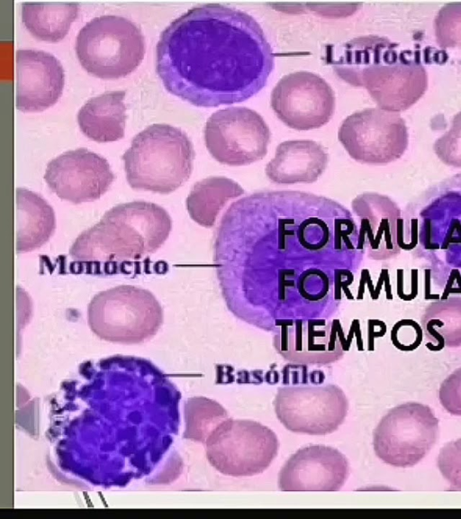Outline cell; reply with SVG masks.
I'll use <instances>...</instances> for the list:
<instances>
[{
    "mask_svg": "<svg viewBox=\"0 0 461 519\" xmlns=\"http://www.w3.org/2000/svg\"><path fill=\"white\" fill-rule=\"evenodd\" d=\"M271 132L263 117L244 106L214 112L204 127L205 146L218 162L246 166L262 159L267 152Z\"/></svg>",
    "mask_w": 461,
    "mask_h": 519,
    "instance_id": "cell-11",
    "label": "cell"
},
{
    "mask_svg": "<svg viewBox=\"0 0 461 519\" xmlns=\"http://www.w3.org/2000/svg\"><path fill=\"white\" fill-rule=\"evenodd\" d=\"M122 158L127 182L133 189L168 194L190 178L194 150L179 128L153 123L134 136Z\"/></svg>",
    "mask_w": 461,
    "mask_h": 519,
    "instance_id": "cell-5",
    "label": "cell"
},
{
    "mask_svg": "<svg viewBox=\"0 0 461 519\" xmlns=\"http://www.w3.org/2000/svg\"><path fill=\"white\" fill-rule=\"evenodd\" d=\"M185 416L184 437L205 442L215 427L228 418V413L218 402L203 396H195L186 401Z\"/></svg>",
    "mask_w": 461,
    "mask_h": 519,
    "instance_id": "cell-25",
    "label": "cell"
},
{
    "mask_svg": "<svg viewBox=\"0 0 461 519\" xmlns=\"http://www.w3.org/2000/svg\"><path fill=\"white\" fill-rule=\"evenodd\" d=\"M76 53L91 75L115 79L132 72L145 54L140 28L131 20L114 14L91 19L78 32Z\"/></svg>",
    "mask_w": 461,
    "mask_h": 519,
    "instance_id": "cell-7",
    "label": "cell"
},
{
    "mask_svg": "<svg viewBox=\"0 0 461 519\" xmlns=\"http://www.w3.org/2000/svg\"><path fill=\"white\" fill-rule=\"evenodd\" d=\"M172 229L168 213L146 201L119 204L81 232L69 249L80 261H124L153 253L167 241Z\"/></svg>",
    "mask_w": 461,
    "mask_h": 519,
    "instance_id": "cell-4",
    "label": "cell"
},
{
    "mask_svg": "<svg viewBox=\"0 0 461 519\" xmlns=\"http://www.w3.org/2000/svg\"><path fill=\"white\" fill-rule=\"evenodd\" d=\"M338 139L356 161L384 165L404 154L409 134L405 122L398 113L366 108L353 113L342 122Z\"/></svg>",
    "mask_w": 461,
    "mask_h": 519,
    "instance_id": "cell-12",
    "label": "cell"
},
{
    "mask_svg": "<svg viewBox=\"0 0 461 519\" xmlns=\"http://www.w3.org/2000/svg\"><path fill=\"white\" fill-rule=\"evenodd\" d=\"M433 150L446 165L461 168V112L453 117L448 131L435 141Z\"/></svg>",
    "mask_w": 461,
    "mask_h": 519,
    "instance_id": "cell-27",
    "label": "cell"
},
{
    "mask_svg": "<svg viewBox=\"0 0 461 519\" xmlns=\"http://www.w3.org/2000/svg\"><path fill=\"white\" fill-rule=\"evenodd\" d=\"M437 465L451 488L461 490V439L451 441L442 447Z\"/></svg>",
    "mask_w": 461,
    "mask_h": 519,
    "instance_id": "cell-28",
    "label": "cell"
},
{
    "mask_svg": "<svg viewBox=\"0 0 461 519\" xmlns=\"http://www.w3.org/2000/svg\"><path fill=\"white\" fill-rule=\"evenodd\" d=\"M438 421L429 406L409 402L392 408L373 433L376 456L398 468L420 461L436 442Z\"/></svg>",
    "mask_w": 461,
    "mask_h": 519,
    "instance_id": "cell-9",
    "label": "cell"
},
{
    "mask_svg": "<svg viewBox=\"0 0 461 519\" xmlns=\"http://www.w3.org/2000/svg\"><path fill=\"white\" fill-rule=\"evenodd\" d=\"M221 297L266 332L280 321L331 319L364 258L351 212L322 195L261 190L234 201L214 232Z\"/></svg>",
    "mask_w": 461,
    "mask_h": 519,
    "instance_id": "cell-1",
    "label": "cell"
},
{
    "mask_svg": "<svg viewBox=\"0 0 461 519\" xmlns=\"http://www.w3.org/2000/svg\"><path fill=\"white\" fill-rule=\"evenodd\" d=\"M78 8L77 3L70 2H24L22 21L37 39L57 42L67 35Z\"/></svg>",
    "mask_w": 461,
    "mask_h": 519,
    "instance_id": "cell-23",
    "label": "cell"
},
{
    "mask_svg": "<svg viewBox=\"0 0 461 519\" xmlns=\"http://www.w3.org/2000/svg\"><path fill=\"white\" fill-rule=\"evenodd\" d=\"M273 346L294 364L327 365L341 360L346 351L339 319H293L275 324Z\"/></svg>",
    "mask_w": 461,
    "mask_h": 519,
    "instance_id": "cell-14",
    "label": "cell"
},
{
    "mask_svg": "<svg viewBox=\"0 0 461 519\" xmlns=\"http://www.w3.org/2000/svg\"><path fill=\"white\" fill-rule=\"evenodd\" d=\"M378 35L354 38L329 50L336 74L353 86L366 88L379 108L399 113L426 92V68L410 51Z\"/></svg>",
    "mask_w": 461,
    "mask_h": 519,
    "instance_id": "cell-3",
    "label": "cell"
},
{
    "mask_svg": "<svg viewBox=\"0 0 461 519\" xmlns=\"http://www.w3.org/2000/svg\"><path fill=\"white\" fill-rule=\"evenodd\" d=\"M245 194L235 180L213 176L197 181L186 197L189 216L200 226L212 228L226 205Z\"/></svg>",
    "mask_w": 461,
    "mask_h": 519,
    "instance_id": "cell-22",
    "label": "cell"
},
{
    "mask_svg": "<svg viewBox=\"0 0 461 519\" xmlns=\"http://www.w3.org/2000/svg\"><path fill=\"white\" fill-rule=\"evenodd\" d=\"M349 474L347 458L325 445L303 447L294 453L278 474L282 491H339Z\"/></svg>",
    "mask_w": 461,
    "mask_h": 519,
    "instance_id": "cell-16",
    "label": "cell"
},
{
    "mask_svg": "<svg viewBox=\"0 0 461 519\" xmlns=\"http://www.w3.org/2000/svg\"><path fill=\"white\" fill-rule=\"evenodd\" d=\"M206 458L220 473L251 477L264 472L278 453L276 434L252 420L227 418L205 441Z\"/></svg>",
    "mask_w": 461,
    "mask_h": 519,
    "instance_id": "cell-8",
    "label": "cell"
},
{
    "mask_svg": "<svg viewBox=\"0 0 461 519\" xmlns=\"http://www.w3.org/2000/svg\"><path fill=\"white\" fill-rule=\"evenodd\" d=\"M15 105L23 112H40L60 97L65 82L64 69L52 54L32 49L15 53Z\"/></svg>",
    "mask_w": 461,
    "mask_h": 519,
    "instance_id": "cell-17",
    "label": "cell"
},
{
    "mask_svg": "<svg viewBox=\"0 0 461 519\" xmlns=\"http://www.w3.org/2000/svg\"><path fill=\"white\" fill-rule=\"evenodd\" d=\"M422 339V328L411 319L398 321L391 331L392 343L402 351L416 350L420 345Z\"/></svg>",
    "mask_w": 461,
    "mask_h": 519,
    "instance_id": "cell-29",
    "label": "cell"
},
{
    "mask_svg": "<svg viewBox=\"0 0 461 519\" xmlns=\"http://www.w3.org/2000/svg\"><path fill=\"white\" fill-rule=\"evenodd\" d=\"M44 179L59 198L81 204L100 198L109 189L114 175L104 157L79 148L50 160Z\"/></svg>",
    "mask_w": 461,
    "mask_h": 519,
    "instance_id": "cell-15",
    "label": "cell"
},
{
    "mask_svg": "<svg viewBox=\"0 0 461 519\" xmlns=\"http://www.w3.org/2000/svg\"><path fill=\"white\" fill-rule=\"evenodd\" d=\"M421 327L432 351L461 346V298L431 302L421 316Z\"/></svg>",
    "mask_w": 461,
    "mask_h": 519,
    "instance_id": "cell-24",
    "label": "cell"
},
{
    "mask_svg": "<svg viewBox=\"0 0 461 519\" xmlns=\"http://www.w3.org/2000/svg\"><path fill=\"white\" fill-rule=\"evenodd\" d=\"M17 253L32 251L46 243L54 233L53 208L40 195L23 187L15 190Z\"/></svg>",
    "mask_w": 461,
    "mask_h": 519,
    "instance_id": "cell-20",
    "label": "cell"
},
{
    "mask_svg": "<svg viewBox=\"0 0 461 519\" xmlns=\"http://www.w3.org/2000/svg\"><path fill=\"white\" fill-rule=\"evenodd\" d=\"M87 323L102 340L135 344L157 333L163 323V310L150 291L122 285L101 291L91 299Z\"/></svg>",
    "mask_w": 461,
    "mask_h": 519,
    "instance_id": "cell-6",
    "label": "cell"
},
{
    "mask_svg": "<svg viewBox=\"0 0 461 519\" xmlns=\"http://www.w3.org/2000/svg\"><path fill=\"white\" fill-rule=\"evenodd\" d=\"M354 215L358 220L359 238L367 257L385 260L400 253L397 225L401 210L389 196L375 192H365L351 202Z\"/></svg>",
    "mask_w": 461,
    "mask_h": 519,
    "instance_id": "cell-18",
    "label": "cell"
},
{
    "mask_svg": "<svg viewBox=\"0 0 461 519\" xmlns=\"http://www.w3.org/2000/svg\"><path fill=\"white\" fill-rule=\"evenodd\" d=\"M325 148L313 141H285L276 149L265 173L275 184H311L316 182L328 167Z\"/></svg>",
    "mask_w": 461,
    "mask_h": 519,
    "instance_id": "cell-19",
    "label": "cell"
},
{
    "mask_svg": "<svg viewBox=\"0 0 461 519\" xmlns=\"http://www.w3.org/2000/svg\"><path fill=\"white\" fill-rule=\"evenodd\" d=\"M275 54L249 14L220 4L189 9L161 32L156 70L166 89L201 107L246 101L267 84Z\"/></svg>",
    "mask_w": 461,
    "mask_h": 519,
    "instance_id": "cell-2",
    "label": "cell"
},
{
    "mask_svg": "<svg viewBox=\"0 0 461 519\" xmlns=\"http://www.w3.org/2000/svg\"><path fill=\"white\" fill-rule=\"evenodd\" d=\"M280 423L289 431L310 435H325L344 422L348 401L334 384L285 385L273 401Z\"/></svg>",
    "mask_w": 461,
    "mask_h": 519,
    "instance_id": "cell-10",
    "label": "cell"
},
{
    "mask_svg": "<svg viewBox=\"0 0 461 519\" xmlns=\"http://www.w3.org/2000/svg\"><path fill=\"white\" fill-rule=\"evenodd\" d=\"M125 91H108L88 99L79 109L77 123L89 139L107 142L124 136Z\"/></svg>",
    "mask_w": 461,
    "mask_h": 519,
    "instance_id": "cell-21",
    "label": "cell"
},
{
    "mask_svg": "<svg viewBox=\"0 0 461 519\" xmlns=\"http://www.w3.org/2000/svg\"><path fill=\"white\" fill-rule=\"evenodd\" d=\"M436 42L452 61L461 65V3L442 6L434 19Z\"/></svg>",
    "mask_w": 461,
    "mask_h": 519,
    "instance_id": "cell-26",
    "label": "cell"
},
{
    "mask_svg": "<svg viewBox=\"0 0 461 519\" xmlns=\"http://www.w3.org/2000/svg\"><path fill=\"white\" fill-rule=\"evenodd\" d=\"M438 399L449 414L461 416V368L443 380L438 389Z\"/></svg>",
    "mask_w": 461,
    "mask_h": 519,
    "instance_id": "cell-30",
    "label": "cell"
},
{
    "mask_svg": "<svg viewBox=\"0 0 461 519\" xmlns=\"http://www.w3.org/2000/svg\"><path fill=\"white\" fill-rule=\"evenodd\" d=\"M335 95L321 76L305 70L284 76L271 93V106L288 127L298 131L326 124L335 110Z\"/></svg>",
    "mask_w": 461,
    "mask_h": 519,
    "instance_id": "cell-13",
    "label": "cell"
}]
</instances>
